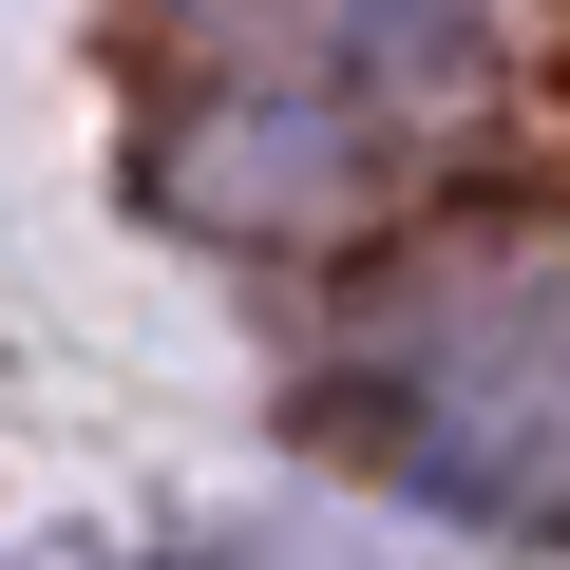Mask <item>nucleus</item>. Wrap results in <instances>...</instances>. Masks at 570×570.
Here are the masks:
<instances>
[{
	"label": "nucleus",
	"instance_id": "nucleus-1",
	"mask_svg": "<svg viewBox=\"0 0 570 570\" xmlns=\"http://www.w3.org/2000/svg\"><path fill=\"white\" fill-rule=\"evenodd\" d=\"M381 438L419 494L494 532H570V285H456L381 362Z\"/></svg>",
	"mask_w": 570,
	"mask_h": 570
}]
</instances>
